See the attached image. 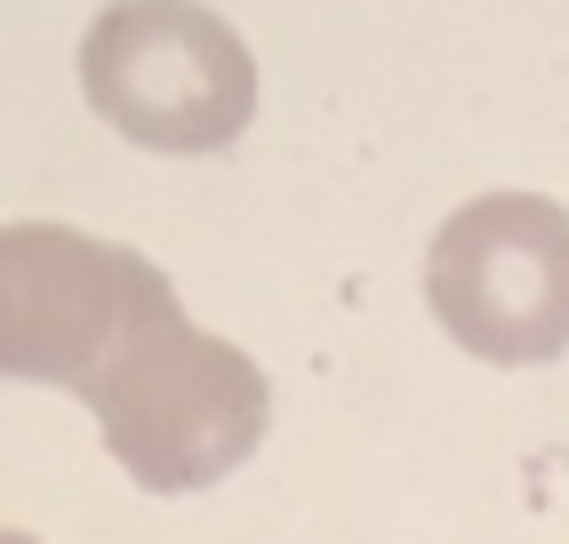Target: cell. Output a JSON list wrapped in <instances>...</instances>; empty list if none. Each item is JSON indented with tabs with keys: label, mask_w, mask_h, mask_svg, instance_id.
<instances>
[{
	"label": "cell",
	"mask_w": 569,
	"mask_h": 544,
	"mask_svg": "<svg viewBox=\"0 0 569 544\" xmlns=\"http://www.w3.org/2000/svg\"><path fill=\"white\" fill-rule=\"evenodd\" d=\"M81 401L97 416L112 464L153 496H193L224 481L233 464L257 456L264 424H273L264 369L241 344L184 321L177 289H153L129 313V329L81 376Z\"/></svg>",
	"instance_id": "1"
},
{
	"label": "cell",
	"mask_w": 569,
	"mask_h": 544,
	"mask_svg": "<svg viewBox=\"0 0 569 544\" xmlns=\"http://www.w3.org/2000/svg\"><path fill=\"white\" fill-rule=\"evenodd\" d=\"M81 97L144 152H224L257 121V64L201 0H112L81 32Z\"/></svg>",
	"instance_id": "2"
},
{
	"label": "cell",
	"mask_w": 569,
	"mask_h": 544,
	"mask_svg": "<svg viewBox=\"0 0 569 544\" xmlns=\"http://www.w3.org/2000/svg\"><path fill=\"white\" fill-rule=\"evenodd\" d=\"M426 304L473 361L538 369L569 353V209L546 192H481L433 232Z\"/></svg>",
	"instance_id": "3"
},
{
	"label": "cell",
	"mask_w": 569,
	"mask_h": 544,
	"mask_svg": "<svg viewBox=\"0 0 569 544\" xmlns=\"http://www.w3.org/2000/svg\"><path fill=\"white\" fill-rule=\"evenodd\" d=\"M153 289H169V272L121 241H89L72 224H0V376L81 393Z\"/></svg>",
	"instance_id": "4"
},
{
	"label": "cell",
	"mask_w": 569,
	"mask_h": 544,
	"mask_svg": "<svg viewBox=\"0 0 569 544\" xmlns=\"http://www.w3.org/2000/svg\"><path fill=\"white\" fill-rule=\"evenodd\" d=\"M0 544H41V536H24V528H0Z\"/></svg>",
	"instance_id": "5"
}]
</instances>
